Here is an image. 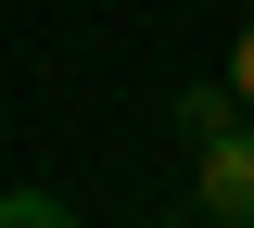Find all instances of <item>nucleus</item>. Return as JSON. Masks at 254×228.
Instances as JSON below:
<instances>
[{"label": "nucleus", "mask_w": 254, "mask_h": 228, "mask_svg": "<svg viewBox=\"0 0 254 228\" xmlns=\"http://www.w3.org/2000/svg\"><path fill=\"white\" fill-rule=\"evenodd\" d=\"M190 216L254 228V127H229V139H203V152H190Z\"/></svg>", "instance_id": "1"}, {"label": "nucleus", "mask_w": 254, "mask_h": 228, "mask_svg": "<svg viewBox=\"0 0 254 228\" xmlns=\"http://www.w3.org/2000/svg\"><path fill=\"white\" fill-rule=\"evenodd\" d=\"M229 101H242V89H216V76H203V89H178V127H190V152H203V139H229Z\"/></svg>", "instance_id": "2"}, {"label": "nucleus", "mask_w": 254, "mask_h": 228, "mask_svg": "<svg viewBox=\"0 0 254 228\" xmlns=\"http://www.w3.org/2000/svg\"><path fill=\"white\" fill-rule=\"evenodd\" d=\"M0 228H76V203H51V190H0Z\"/></svg>", "instance_id": "3"}, {"label": "nucleus", "mask_w": 254, "mask_h": 228, "mask_svg": "<svg viewBox=\"0 0 254 228\" xmlns=\"http://www.w3.org/2000/svg\"><path fill=\"white\" fill-rule=\"evenodd\" d=\"M229 89H242V101H254V26H242V38H229Z\"/></svg>", "instance_id": "4"}, {"label": "nucleus", "mask_w": 254, "mask_h": 228, "mask_svg": "<svg viewBox=\"0 0 254 228\" xmlns=\"http://www.w3.org/2000/svg\"><path fill=\"white\" fill-rule=\"evenodd\" d=\"M190 228H216V216H190Z\"/></svg>", "instance_id": "5"}]
</instances>
